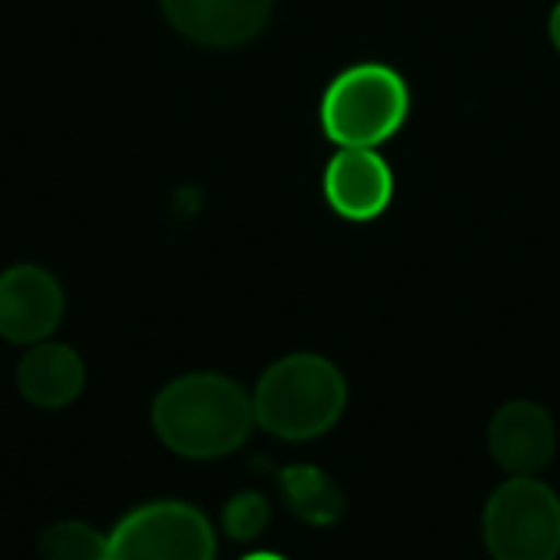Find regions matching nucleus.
I'll use <instances>...</instances> for the list:
<instances>
[{
    "label": "nucleus",
    "mask_w": 560,
    "mask_h": 560,
    "mask_svg": "<svg viewBox=\"0 0 560 560\" xmlns=\"http://www.w3.org/2000/svg\"><path fill=\"white\" fill-rule=\"evenodd\" d=\"M486 548L495 560H558L560 499L535 476H515L495 489L482 518Z\"/></svg>",
    "instance_id": "20e7f679"
},
{
    "label": "nucleus",
    "mask_w": 560,
    "mask_h": 560,
    "mask_svg": "<svg viewBox=\"0 0 560 560\" xmlns=\"http://www.w3.org/2000/svg\"><path fill=\"white\" fill-rule=\"evenodd\" d=\"M85 387V364L62 341H39L16 364V390L36 410H62Z\"/></svg>",
    "instance_id": "9d476101"
},
{
    "label": "nucleus",
    "mask_w": 560,
    "mask_h": 560,
    "mask_svg": "<svg viewBox=\"0 0 560 560\" xmlns=\"http://www.w3.org/2000/svg\"><path fill=\"white\" fill-rule=\"evenodd\" d=\"M39 558L43 560H105L108 558V535L85 522H56L39 535Z\"/></svg>",
    "instance_id": "f8f14e48"
},
{
    "label": "nucleus",
    "mask_w": 560,
    "mask_h": 560,
    "mask_svg": "<svg viewBox=\"0 0 560 560\" xmlns=\"http://www.w3.org/2000/svg\"><path fill=\"white\" fill-rule=\"evenodd\" d=\"M217 535L187 502H148L108 532L105 560H213Z\"/></svg>",
    "instance_id": "39448f33"
},
{
    "label": "nucleus",
    "mask_w": 560,
    "mask_h": 560,
    "mask_svg": "<svg viewBox=\"0 0 560 560\" xmlns=\"http://www.w3.org/2000/svg\"><path fill=\"white\" fill-rule=\"evenodd\" d=\"M325 197L345 220H374L394 197V174L374 148H341L325 167Z\"/></svg>",
    "instance_id": "6e6552de"
},
{
    "label": "nucleus",
    "mask_w": 560,
    "mask_h": 560,
    "mask_svg": "<svg viewBox=\"0 0 560 560\" xmlns=\"http://www.w3.org/2000/svg\"><path fill=\"white\" fill-rule=\"evenodd\" d=\"M489 450L512 476H538L558 453V430L545 407L532 400L505 404L489 427Z\"/></svg>",
    "instance_id": "1a4fd4ad"
},
{
    "label": "nucleus",
    "mask_w": 560,
    "mask_h": 560,
    "mask_svg": "<svg viewBox=\"0 0 560 560\" xmlns=\"http://www.w3.org/2000/svg\"><path fill=\"white\" fill-rule=\"evenodd\" d=\"M243 560H285V558H279V555H272V551H256V555H249V558H243Z\"/></svg>",
    "instance_id": "2eb2a0df"
},
{
    "label": "nucleus",
    "mask_w": 560,
    "mask_h": 560,
    "mask_svg": "<svg viewBox=\"0 0 560 560\" xmlns=\"http://www.w3.org/2000/svg\"><path fill=\"white\" fill-rule=\"evenodd\" d=\"M266 522H269V505H266V499L256 495V492L236 495V499L226 505V512H223V528H226L236 541L256 538V535L266 528Z\"/></svg>",
    "instance_id": "ddd939ff"
},
{
    "label": "nucleus",
    "mask_w": 560,
    "mask_h": 560,
    "mask_svg": "<svg viewBox=\"0 0 560 560\" xmlns=\"http://www.w3.org/2000/svg\"><path fill=\"white\" fill-rule=\"evenodd\" d=\"M282 492L292 505L295 515H302L305 522L325 525L341 512V495L335 489V482L308 466H295L282 472Z\"/></svg>",
    "instance_id": "9b49d317"
},
{
    "label": "nucleus",
    "mask_w": 560,
    "mask_h": 560,
    "mask_svg": "<svg viewBox=\"0 0 560 560\" xmlns=\"http://www.w3.org/2000/svg\"><path fill=\"white\" fill-rule=\"evenodd\" d=\"M276 0H161L167 23L190 43L207 49H233L256 39Z\"/></svg>",
    "instance_id": "0eeeda50"
},
{
    "label": "nucleus",
    "mask_w": 560,
    "mask_h": 560,
    "mask_svg": "<svg viewBox=\"0 0 560 560\" xmlns=\"http://www.w3.org/2000/svg\"><path fill=\"white\" fill-rule=\"evenodd\" d=\"M548 30H551V43L558 46V52H560V0H558V7L551 10V20H548Z\"/></svg>",
    "instance_id": "4468645a"
},
{
    "label": "nucleus",
    "mask_w": 560,
    "mask_h": 560,
    "mask_svg": "<svg viewBox=\"0 0 560 560\" xmlns=\"http://www.w3.org/2000/svg\"><path fill=\"white\" fill-rule=\"evenodd\" d=\"M151 427L184 459H220L249 440L253 397L223 374H184L154 397Z\"/></svg>",
    "instance_id": "f257e3e1"
},
{
    "label": "nucleus",
    "mask_w": 560,
    "mask_h": 560,
    "mask_svg": "<svg viewBox=\"0 0 560 560\" xmlns=\"http://www.w3.org/2000/svg\"><path fill=\"white\" fill-rule=\"evenodd\" d=\"M66 312L59 279L33 262H16L0 272V338L10 345L46 341Z\"/></svg>",
    "instance_id": "423d86ee"
},
{
    "label": "nucleus",
    "mask_w": 560,
    "mask_h": 560,
    "mask_svg": "<svg viewBox=\"0 0 560 560\" xmlns=\"http://www.w3.org/2000/svg\"><path fill=\"white\" fill-rule=\"evenodd\" d=\"M407 115V79L384 62L345 69L322 98V128L341 148H374L394 138Z\"/></svg>",
    "instance_id": "7ed1b4c3"
},
{
    "label": "nucleus",
    "mask_w": 560,
    "mask_h": 560,
    "mask_svg": "<svg viewBox=\"0 0 560 560\" xmlns=\"http://www.w3.org/2000/svg\"><path fill=\"white\" fill-rule=\"evenodd\" d=\"M348 404L341 371L322 354H289L276 361L253 390L256 423L279 440H315L328 433Z\"/></svg>",
    "instance_id": "f03ea898"
}]
</instances>
